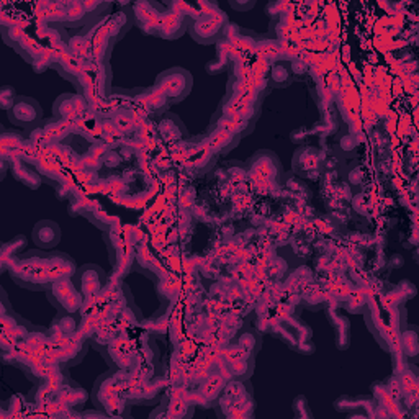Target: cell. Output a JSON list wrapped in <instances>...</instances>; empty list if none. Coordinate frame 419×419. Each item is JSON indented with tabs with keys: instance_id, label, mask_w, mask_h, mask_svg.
I'll return each instance as SVG.
<instances>
[{
	"instance_id": "6da1fadb",
	"label": "cell",
	"mask_w": 419,
	"mask_h": 419,
	"mask_svg": "<svg viewBox=\"0 0 419 419\" xmlns=\"http://www.w3.org/2000/svg\"><path fill=\"white\" fill-rule=\"evenodd\" d=\"M10 120L18 123V125H30L41 118V108L38 103L30 100V98H18L13 103V107L8 110Z\"/></svg>"
},
{
	"instance_id": "7a4b0ae2",
	"label": "cell",
	"mask_w": 419,
	"mask_h": 419,
	"mask_svg": "<svg viewBox=\"0 0 419 419\" xmlns=\"http://www.w3.org/2000/svg\"><path fill=\"white\" fill-rule=\"evenodd\" d=\"M33 240L36 246L43 247V249H51L59 242V228L53 221H41L35 226Z\"/></svg>"
}]
</instances>
